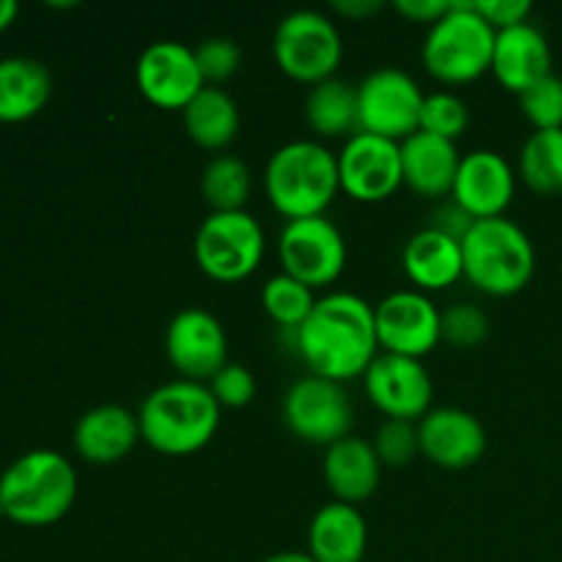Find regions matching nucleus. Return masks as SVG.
Returning a JSON list of instances; mask_svg holds the SVG:
<instances>
[{
	"instance_id": "24",
	"label": "nucleus",
	"mask_w": 562,
	"mask_h": 562,
	"mask_svg": "<svg viewBox=\"0 0 562 562\" xmlns=\"http://www.w3.org/2000/svg\"><path fill=\"white\" fill-rule=\"evenodd\" d=\"M368 549V521L357 505H322L307 527V554L316 562H362Z\"/></svg>"
},
{
	"instance_id": "40",
	"label": "nucleus",
	"mask_w": 562,
	"mask_h": 562,
	"mask_svg": "<svg viewBox=\"0 0 562 562\" xmlns=\"http://www.w3.org/2000/svg\"><path fill=\"white\" fill-rule=\"evenodd\" d=\"M333 9L338 14L349 16V20H366V16H373L376 11L384 9L382 0H335Z\"/></svg>"
},
{
	"instance_id": "2",
	"label": "nucleus",
	"mask_w": 562,
	"mask_h": 562,
	"mask_svg": "<svg viewBox=\"0 0 562 562\" xmlns=\"http://www.w3.org/2000/svg\"><path fill=\"white\" fill-rule=\"evenodd\" d=\"M137 420L148 448L179 459V456L198 453L217 437L223 406L206 384L173 379L146 395Z\"/></svg>"
},
{
	"instance_id": "12",
	"label": "nucleus",
	"mask_w": 562,
	"mask_h": 562,
	"mask_svg": "<svg viewBox=\"0 0 562 562\" xmlns=\"http://www.w3.org/2000/svg\"><path fill=\"white\" fill-rule=\"evenodd\" d=\"M379 349L423 360L442 344V311L423 291L404 289L373 305Z\"/></svg>"
},
{
	"instance_id": "5",
	"label": "nucleus",
	"mask_w": 562,
	"mask_h": 562,
	"mask_svg": "<svg viewBox=\"0 0 562 562\" xmlns=\"http://www.w3.org/2000/svg\"><path fill=\"white\" fill-rule=\"evenodd\" d=\"M464 278L488 296H514L536 274V247L527 231L508 217L477 220L461 241Z\"/></svg>"
},
{
	"instance_id": "6",
	"label": "nucleus",
	"mask_w": 562,
	"mask_h": 562,
	"mask_svg": "<svg viewBox=\"0 0 562 562\" xmlns=\"http://www.w3.org/2000/svg\"><path fill=\"white\" fill-rule=\"evenodd\" d=\"M497 31L477 14L475 0H450V11L428 27L423 66L445 86H464L492 71Z\"/></svg>"
},
{
	"instance_id": "32",
	"label": "nucleus",
	"mask_w": 562,
	"mask_h": 562,
	"mask_svg": "<svg viewBox=\"0 0 562 562\" xmlns=\"http://www.w3.org/2000/svg\"><path fill=\"white\" fill-rule=\"evenodd\" d=\"M519 108L536 132L562 130V77L552 71L519 93Z\"/></svg>"
},
{
	"instance_id": "14",
	"label": "nucleus",
	"mask_w": 562,
	"mask_h": 562,
	"mask_svg": "<svg viewBox=\"0 0 562 562\" xmlns=\"http://www.w3.org/2000/svg\"><path fill=\"white\" fill-rule=\"evenodd\" d=\"M165 351L181 379L209 384L228 366V335L206 307H184L170 318Z\"/></svg>"
},
{
	"instance_id": "1",
	"label": "nucleus",
	"mask_w": 562,
	"mask_h": 562,
	"mask_svg": "<svg viewBox=\"0 0 562 562\" xmlns=\"http://www.w3.org/2000/svg\"><path fill=\"white\" fill-rule=\"evenodd\" d=\"M289 335L307 371L329 382L346 384L366 376L379 357L373 307L349 291L322 296L307 322Z\"/></svg>"
},
{
	"instance_id": "3",
	"label": "nucleus",
	"mask_w": 562,
	"mask_h": 562,
	"mask_svg": "<svg viewBox=\"0 0 562 562\" xmlns=\"http://www.w3.org/2000/svg\"><path fill=\"white\" fill-rule=\"evenodd\" d=\"M263 190L280 217H322L340 192L338 154L318 140H291L269 157Z\"/></svg>"
},
{
	"instance_id": "19",
	"label": "nucleus",
	"mask_w": 562,
	"mask_h": 562,
	"mask_svg": "<svg viewBox=\"0 0 562 562\" xmlns=\"http://www.w3.org/2000/svg\"><path fill=\"white\" fill-rule=\"evenodd\" d=\"M143 442L140 420L135 412L119 404H102L88 409L75 426V450L93 467H110L124 461Z\"/></svg>"
},
{
	"instance_id": "26",
	"label": "nucleus",
	"mask_w": 562,
	"mask_h": 562,
	"mask_svg": "<svg viewBox=\"0 0 562 562\" xmlns=\"http://www.w3.org/2000/svg\"><path fill=\"white\" fill-rule=\"evenodd\" d=\"M184 132L195 146L206 151H225L239 137V104L225 88L206 86L184 110Z\"/></svg>"
},
{
	"instance_id": "17",
	"label": "nucleus",
	"mask_w": 562,
	"mask_h": 562,
	"mask_svg": "<svg viewBox=\"0 0 562 562\" xmlns=\"http://www.w3.org/2000/svg\"><path fill=\"white\" fill-rule=\"evenodd\" d=\"M420 456L442 470H470L486 453V428L472 412L437 406L417 423Z\"/></svg>"
},
{
	"instance_id": "9",
	"label": "nucleus",
	"mask_w": 562,
	"mask_h": 562,
	"mask_svg": "<svg viewBox=\"0 0 562 562\" xmlns=\"http://www.w3.org/2000/svg\"><path fill=\"white\" fill-rule=\"evenodd\" d=\"M423 88L412 75L395 66H382L357 86V132L404 143L420 132Z\"/></svg>"
},
{
	"instance_id": "30",
	"label": "nucleus",
	"mask_w": 562,
	"mask_h": 562,
	"mask_svg": "<svg viewBox=\"0 0 562 562\" xmlns=\"http://www.w3.org/2000/svg\"><path fill=\"white\" fill-rule=\"evenodd\" d=\"M316 294L291 274L280 272L269 278L261 289V305L267 316L278 324L283 333H296L316 307Z\"/></svg>"
},
{
	"instance_id": "35",
	"label": "nucleus",
	"mask_w": 562,
	"mask_h": 562,
	"mask_svg": "<svg viewBox=\"0 0 562 562\" xmlns=\"http://www.w3.org/2000/svg\"><path fill=\"white\" fill-rule=\"evenodd\" d=\"M488 335V316L472 302H461V305H450L442 311V340L456 346V349H475L486 340Z\"/></svg>"
},
{
	"instance_id": "10",
	"label": "nucleus",
	"mask_w": 562,
	"mask_h": 562,
	"mask_svg": "<svg viewBox=\"0 0 562 562\" xmlns=\"http://www.w3.org/2000/svg\"><path fill=\"white\" fill-rule=\"evenodd\" d=\"M283 420L296 439L327 450L329 445L351 437L355 406L344 384L307 373L285 393Z\"/></svg>"
},
{
	"instance_id": "31",
	"label": "nucleus",
	"mask_w": 562,
	"mask_h": 562,
	"mask_svg": "<svg viewBox=\"0 0 562 562\" xmlns=\"http://www.w3.org/2000/svg\"><path fill=\"white\" fill-rule=\"evenodd\" d=\"M467 126H470V108H467V102L459 93H426L420 113V132L456 143L464 135Z\"/></svg>"
},
{
	"instance_id": "36",
	"label": "nucleus",
	"mask_w": 562,
	"mask_h": 562,
	"mask_svg": "<svg viewBox=\"0 0 562 562\" xmlns=\"http://www.w3.org/2000/svg\"><path fill=\"white\" fill-rule=\"evenodd\" d=\"M206 387L212 390L217 404L225 406V409H245L247 404H252L258 393L256 376H252L250 368L236 366V362H228Z\"/></svg>"
},
{
	"instance_id": "25",
	"label": "nucleus",
	"mask_w": 562,
	"mask_h": 562,
	"mask_svg": "<svg viewBox=\"0 0 562 562\" xmlns=\"http://www.w3.org/2000/svg\"><path fill=\"white\" fill-rule=\"evenodd\" d=\"M53 97V75L36 58L14 55L0 60V121L20 124L44 110Z\"/></svg>"
},
{
	"instance_id": "33",
	"label": "nucleus",
	"mask_w": 562,
	"mask_h": 562,
	"mask_svg": "<svg viewBox=\"0 0 562 562\" xmlns=\"http://www.w3.org/2000/svg\"><path fill=\"white\" fill-rule=\"evenodd\" d=\"M373 450H376L382 467H409L415 456L420 453V437H417V423L409 420H384L373 437Z\"/></svg>"
},
{
	"instance_id": "39",
	"label": "nucleus",
	"mask_w": 562,
	"mask_h": 562,
	"mask_svg": "<svg viewBox=\"0 0 562 562\" xmlns=\"http://www.w3.org/2000/svg\"><path fill=\"white\" fill-rule=\"evenodd\" d=\"M393 9L409 22H423V25H437L450 11V0H395Z\"/></svg>"
},
{
	"instance_id": "23",
	"label": "nucleus",
	"mask_w": 562,
	"mask_h": 562,
	"mask_svg": "<svg viewBox=\"0 0 562 562\" xmlns=\"http://www.w3.org/2000/svg\"><path fill=\"white\" fill-rule=\"evenodd\" d=\"M401 267L406 278L415 285V291L431 294V291H445L464 278V252L461 241L439 234L434 228L417 231L409 236L401 252Z\"/></svg>"
},
{
	"instance_id": "18",
	"label": "nucleus",
	"mask_w": 562,
	"mask_h": 562,
	"mask_svg": "<svg viewBox=\"0 0 562 562\" xmlns=\"http://www.w3.org/2000/svg\"><path fill=\"white\" fill-rule=\"evenodd\" d=\"M516 195V173L503 154L477 148L461 157L450 198L475 220L505 217Z\"/></svg>"
},
{
	"instance_id": "42",
	"label": "nucleus",
	"mask_w": 562,
	"mask_h": 562,
	"mask_svg": "<svg viewBox=\"0 0 562 562\" xmlns=\"http://www.w3.org/2000/svg\"><path fill=\"white\" fill-rule=\"evenodd\" d=\"M261 562H316L307 552H278V554H269Z\"/></svg>"
},
{
	"instance_id": "27",
	"label": "nucleus",
	"mask_w": 562,
	"mask_h": 562,
	"mask_svg": "<svg viewBox=\"0 0 562 562\" xmlns=\"http://www.w3.org/2000/svg\"><path fill=\"white\" fill-rule=\"evenodd\" d=\"M305 121L318 137H344L357 132V86L329 77L307 91Z\"/></svg>"
},
{
	"instance_id": "16",
	"label": "nucleus",
	"mask_w": 562,
	"mask_h": 562,
	"mask_svg": "<svg viewBox=\"0 0 562 562\" xmlns=\"http://www.w3.org/2000/svg\"><path fill=\"white\" fill-rule=\"evenodd\" d=\"M371 404L387 420L420 423L434 409V382L423 360L379 351L362 376Z\"/></svg>"
},
{
	"instance_id": "15",
	"label": "nucleus",
	"mask_w": 562,
	"mask_h": 562,
	"mask_svg": "<svg viewBox=\"0 0 562 562\" xmlns=\"http://www.w3.org/2000/svg\"><path fill=\"white\" fill-rule=\"evenodd\" d=\"M137 91L159 110H184L206 88L195 60V47L184 42H154L135 66Z\"/></svg>"
},
{
	"instance_id": "28",
	"label": "nucleus",
	"mask_w": 562,
	"mask_h": 562,
	"mask_svg": "<svg viewBox=\"0 0 562 562\" xmlns=\"http://www.w3.org/2000/svg\"><path fill=\"white\" fill-rule=\"evenodd\" d=\"M201 192L212 212H245L252 195L250 168L234 154H217L203 168Z\"/></svg>"
},
{
	"instance_id": "41",
	"label": "nucleus",
	"mask_w": 562,
	"mask_h": 562,
	"mask_svg": "<svg viewBox=\"0 0 562 562\" xmlns=\"http://www.w3.org/2000/svg\"><path fill=\"white\" fill-rule=\"evenodd\" d=\"M16 14H20V5H16V0H0V33H3L5 27L14 25Z\"/></svg>"
},
{
	"instance_id": "29",
	"label": "nucleus",
	"mask_w": 562,
	"mask_h": 562,
	"mask_svg": "<svg viewBox=\"0 0 562 562\" xmlns=\"http://www.w3.org/2000/svg\"><path fill=\"white\" fill-rule=\"evenodd\" d=\"M519 176L538 195L562 192V130L532 132L519 151Z\"/></svg>"
},
{
	"instance_id": "13",
	"label": "nucleus",
	"mask_w": 562,
	"mask_h": 562,
	"mask_svg": "<svg viewBox=\"0 0 562 562\" xmlns=\"http://www.w3.org/2000/svg\"><path fill=\"white\" fill-rule=\"evenodd\" d=\"M340 192L357 203H382L404 187L401 143L355 132L338 154Z\"/></svg>"
},
{
	"instance_id": "38",
	"label": "nucleus",
	"mask_w": 562,
	"mask_h": 562,
	"mask_svg": "<svg viewBox=\"0 0 562 562\" xmlns=\"http://www.w3.org/2000/svg\"><path fill=\"white\" fill-rule=\"evenodd\" d=\"M475 223L477 220L472 217L467 209H461L453 198H448V201L439 203L437 212L431 214V223H428V228L439 231V234L450 236V239H456V241H464V236L470 234L472 225Z\"/></svg>"
},
{
	"instance_id": "43",
	"label": "nucleus",
	"mask_w": 562,
	"mask_h": 562,
	"mask_svg": "<svg viewBox=\"0 0 562 562\" xmlns=\"http://www.w3.org/2000/svg\"><path fill=\"white\" fill-rule=\"evenodd\" d=\"M0 519H5V510H3V503H0Z\"/></svg>"
},
{
	"instance_id": "22",
	"label": "nucleus",
	"mask_w": 562,
	"mask_h": 562,
	"mask_svg": "<svg viewBox=\"0 0 562 562\" xmlns=\"http://www.w3.org/2000/svg\"><path fill=\"white\" fill-rule=\"evenodd\" d=\"M382 470L373 442L355 434L324 450V481L338 503L360 505L371 499L382 483Z\"/></svg>"
},
{
	"instance_id": "8",
	"label": "nucleus",
	"mask_w": 562,
	"mask_h": 562,
	"mask_svg": "<svg viewBox=\"0 0 562 562\" xmlns=\"http://www.w3.org/2000/svg\"><path fill=\"white\" fill-rule=\"evenodd\" d=\"M267 239L250 212H212L195 231L192 252L206 278L239 283L261 267Z\"/></svg>"
},
{
	"instance_id": "7",
	"label": "nucleus",
	"mask_w": 562,
	"mask_h": 562,
	"mask_svg": "<svg viewBox=\"0 0 562 562\" xmlns=\"http://www.w3.org/2000/svg\"><path fill=\"white\" fill-rule=\"evenodd\" d=\"M278 69L302 86H318L338 71L344 60V38L327 14L313 9L291 11L272 36Z\"/></svg>"
},
{
	"instance_id": "4",
	"label": "nucleus",
	"mask_w": 562,
	"mask_h": 562,
	"mask_svg": "<svg viewBox=\"0 0 562 562\" xmlns=\"http://www.w3.org/2000/svg\"><path fill=\"white\" fill-rule=\"evenodd\" d=\"M77 499V472L55 450H31L0 475L5 519L22 527H49L64 519Z\"/></svg>"
},
{
	"instance_id": "11",
	"label": "nucleus",
	"mask_w": 562,
	"mask_h": 562,
	"mask_svg": "<svg viewBox=\"0 0 562 562\" xmlns=\"http://www.w3.org/2000/svg\"><path fill=\"white\" fill-rule=\"evenodd\" d=\"M278 256L285 274L316 291L333 285L344 274L349 250L338 225L322 214L285 223L278 239Z\"/></svg>"
},
{
	"instance_id": "20",
	"label": "nucleus",
	"mask_w": 562,
	"mask_h": 562,
	"mask_svg": "<svg viewBox=\"0 0 562 562\" xmlns=\"http://www.w3.org/2000/svg\"><path fill=\"white\" fill-rule=\"evenodd\" d=\"M492 75L510 93H525L538 80L552 75V47L532 22L497 33Z\"/></svg>"
},
{
	"instance_id": "34",
	"label": "nucleus",
	"mask_w": 562,
	"mask_h": 562,
	"mask_svg": "<svg viewBox=\"0 0 562 562\" xmlns=\"http://www.w3.org/2000/svg\"><path fill=\"white\" fill-rule=\"evenodd\" d=\"M195 60L206 86L220 88L241 69V49L234 38L212 36L195 47Z\"/></svg>"
},
{
	"instance_id": "37",
	"label": "nucleus",
	"mask_w": 562,
	"mask_h": 562,
	"mask_svg": "<svg viewBox=\"0 0 562 562\" xmlns=\"http://www.w3.org/2000/svg\"><path fill=\"white\" fill-rule=\"evenodd\" d=\"M475 9L497 33L525 25L532 14L530 0H475Z\"/></svg>"
},
{
	"instance_id": "21",
	"label": "nucleus",
	"mask_w": 562,
	"mask_h": 562,
	"mask_svg": "<svg viewBox=\"0 0 562 562\" xmlns=\"http://www.w3.org/2000/svg\"><path fill=\"white\" fill-rule=\"evenodd\" d=\"M464 154L453 140H442L428 132H415L401 143L404 187L423 198H450Z\"/></svg>"
}]
</instances>
